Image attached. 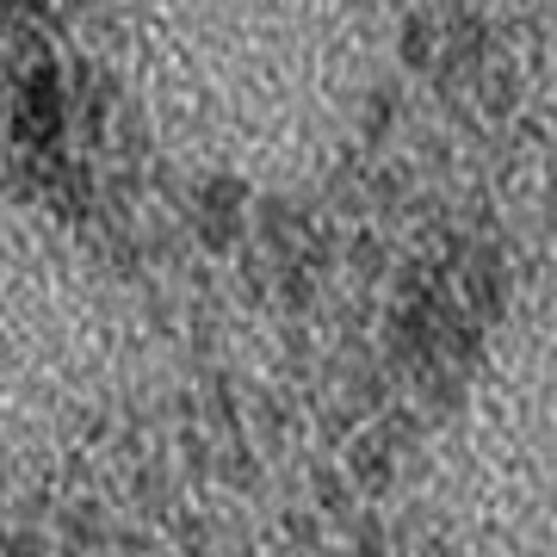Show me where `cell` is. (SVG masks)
<instances>
[{
	"instance_id": "cell-1",
	"label": "cell",
	"mask_w": 557,
	"mask_h": 557,
	"mask_svg": "<svg viewBox=\"0 0 557 557\" xmlns=\"http://www.w3.org/2000/svg\"><path fill=\"white\" fill-rule=\"evenodd\" d=\"M69 112H75V94H69L62 69L57 62H38V69H25V87H20L7 137L20 143L25 156H50L62 143V131H69Z\"/></svg>"
},
{
	"instance_id": "cell-2",
	"label": "cell",
	"mask_w": 557,
	"mask_h": 557,
	"mask_svg": "<svg viewBox=\"0 0 557 557\" xmlns=\"http://www.w3.org/2000/svg\"><path fill=\"white\" fill-rule=\"evenodd\" d=\"M186 223H193V236L211 248V255H230L248 230V186L236 174H211L193 186V199H186Z\"/></svg>"
},
{
	"instance_id": "cell-3",
	"label": "cell",
	"mask_w": 557,
	"mask_h": 557,
	"mask_svg": "<svg viewBox=\"0 0 557 557\" xmlns=\"http://www.w3.org/2000/svg\"><path fill=\"white\" fill-rule=\"evenodd\" d=\"M458 285H465V310H471L478 322H502V317H508L515 273H508V255H502L496 242L465 248V260H458Z\"/></svg>"
},
{
	"instance_id": "cell-4",
	"label": "cell",
	"mask_w": 557,
	"mask_h": 557,
	"mask_svg": "<svg viewBox=\"0 0 557 557\" xmlns=\"http://www.w3.org/2000/svg\"><path fill=\"white\" fill-rule=\"evenodd\" d=\"M483 57H490V25H483V13L458 7V20L446 25V50H440V62H434L440 94L453 100L465 81H478L483 75Z\"/></svg>"
},
{
	"instance_id": "cell-5",
	"label": "cell",
	"mask_w": 557,
	"mask_h": 557,
	"mask_svg": "<svg viewBox=\"0 0 557 557\" xmlns=\"http://www.w3.org/2000/svg\"><path fill=\"white\" fill-rule=\"evenodd\" d=\"M391 453H397V446H391L384 434H359L354 446H347V478H354L366 496H384V490H391V478H397Z\"/></svg>"
},
{
	"instance_id": "cell-6",
	"label": "cell",
	"mask_w": 557,
	"mask_h": 557,
	"mask_svg": "<svg viewBox=\"0 0 557 557\" xmlns=\"http://www.w3.org/2000/svg\"><path fill=\"white\" fill-rule=\"evenodd\" d=\"M397 57L409 62V69H434V62H440V25H434V13H409V20H403Z\"/></svg>"
},
{
	"instance_id": "cell-7",
	"label": "cell",
	"mask_w": 557,
	"mask_h": 557,
	"mask_svg": "<svg viewBox=\"0 0 557 557\" xmlns=\"http://www.w3.org/2000/svg\"><path fill=\"white\" fill-rule=\"evenodd\" d=\"M465 403V372H453V366H434L428 379H421V409H428V421H446Z\"/></svg>"
},
{
	"instance_id": "cell-8",
	"label": "cell",
	"mask_w": 557,
	"mask_h": 557,
	"mask_svg": "<svg viewBox=\"0 0 557 557\" xmlns=\"http://www.w3.org/2000/svg\"><path fill=\"white\" fill-rule=\"evenodd\" d=\"M515 100H520L515 69H490V75H483V106H490V119H508V112H515Z\"/></svg>"
},
{
	"instance_id": "cell-9",
	"label": "cell",
	"mask_w": 557,
	"mask_h": 557,
	"mask_svg": "<svg viewBox=\"0 0 557 557\" xmlns=\"http://www.w3.org/2000/svg\"><path fill=\"white\" fill-rule=\"evenodd\" d=\"M310 298H317V278H310V267L285 260V278H278V304L298 317V310H310Z\"/></svg>"
},
{
	"instance_id": "cell-10",
	"label": "cell",
	"mask_w": 557,
	"mask_h": 557,
	"mask_svg": "<svg viewBox=\"0 0 557 557\" xmlns=\"http://www.w3.org/2000/svg\"><path fill=\"white\" fill-rule=\"evenodd\" d=\"M347 267H354V278H384V242L379 236H354L347 242Z\"/></svg>"
},
{
	"instance_id": "cell-11",
	"label": "cell",
	"mask_w": 557,
	"mask_h": 557,
	"mask_svg": "<svg viewBox=\"0 0 557 557\" xmlns=\"http://www.w3.org/2000/svg\"><path fill=\"white\" fill-rule=\"evenodd\" d=\"M391 119H397V94H391V87H379V94H372V106H366V137L379 143L384 131H391Z\"/></svg>"
},
{
	"instance_id": "cell-12",
	"label": "cell",
	"mask_w": 557,
	"mask_h": 557,
	"mask_svg": "<svg viewBox=\"0 0 557 557\" xmlns=\"http://www.w3.org/2000/svg\"><path fill=\"white\" fill-rule=\"evenodd\" d=\"M7 557H50V545H44V533H13L7 539Z\"/></svg>"
},
{
	"instance_id": "cell-13",
	"label": "cell",
	"mask_w": 557,
	"mask_h": 557,
	"mask_svg": "<svg viewBox=\"0 0 557 557\" xmlns=\"http://www.w3.org/2000/svg\"><path fill=\"white\" fill-rule=\"evenodd\" d=\"M354 545H359L366 557H379V552H384V533H379V520H359V527H354Z\"/></svg>"
}]
</instances>
